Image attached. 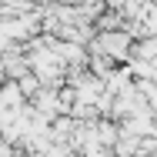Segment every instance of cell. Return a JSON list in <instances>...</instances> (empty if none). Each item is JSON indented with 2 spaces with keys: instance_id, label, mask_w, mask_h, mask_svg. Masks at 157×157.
I'll use <instances>...</instances> for the list:
<instances>
[{
  "instance_id": "1",
  "label": "cell",
  "mask_w": 157,
  "mask_h": 157,
  "mask_svg": "<svg viewBox=\"0 0 157 157\" xmlns=\"http://www.w3.org/2000/svg\"><path fill=\"white\" fill-rule=\"evenodd\" d=\"M127 44H130V40H127L124 33H104V37H100V47H104V50H110L114 57L127 54Z\"/></svg>"
}]
</instances>
